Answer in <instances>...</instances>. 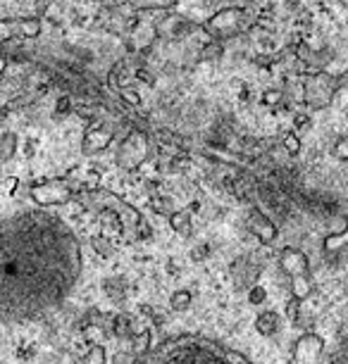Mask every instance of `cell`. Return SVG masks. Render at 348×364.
Masks as SVG:
<instances>
[{"label": "cell", "instance_id": "6da1fadb", "mask_svg": "<svg viewBox=\"0 0 348 364\" xmlns=\"http://www.w3.org/2000/svg\"><path fill=\"white\" fill-rule=\"evenodd\" d=\"M81 272L74 233L48 212L0 224V324L41 319L65 300Z\"/></svg>", "mask_w": 348, "mask_h": 364}, {"label": "cell", "instance_id": "7a4b0ae2", "mask_svg": "<svg viewBox=\"0 0 348 364\" xmlns=\"http://www.w3.org/2000/svg\"><path fill=\"white\" fill-rule=\"evenodd\" d=\"M279 269H282L286 277L291 279V293L296 300H305L312 291L310 286V262L308 257H305L303 250L293 248V245H289V248L282 250V255H279Z\"/></svg>", "mask_w": 348, "mask_h": 364}, {"label": "cell", "instance_id": "3957f363", "mask_svg": "<svg viewBox=\"0 0 348 364\" xmlns=\"http://www.w3.org/2000/svg\"><path fill=\"white\" fill-rule=\"evenodd\" d=\"M325 360V338L317 333H303L298 336L291 348V362L293 364H322Z\"/></svg>", "mask_w": 348, "mask_h": 364}, {"label": "cell", "instance_id": "277c9868", "mask_svg": "<svg viewBox=\"0 0 348 364\" xmlns=\"http://www.w3.org/2000/svg\"><path fill=\"white\" fill-rule=\"evenodd\" d=\"M72 198V186L63 178H48V181H41L36 186H31V200L36 205H43V208H51V205H65Z\"/></svg>", "mask_w": 348, "mask_h": 364}, {"label": "cell", "instance_id": "5b68a950", "mask_svg": "<svg viewBox=\"0 0 348 364\" xmlns=\"http://www.w3.org/2000/svg\"><path fill=\"white\" fill-rule=\"evenodd\" d=\"M238 26H241V10L224 8V10L217 12L215 17H210L208 31L217 38H227V36H231V33L238 31Z\"/></svg>", "mask_w": 348, "mask_h": 364}, {"label": "cell", "instance_id": "8992f818", "mask_svg": "<svg viewBox=\"0 0 348 364\" xmlns=\"http://www.w3.org/2000/svg\"><path fill=\"white\" fill-rule=\"evenodd\" d=\"M38 33H41L38 19H0V43L15 36L33 38V36H38Z\"/></svg>", "mask_w": 348, "mask_h": 364}, {"label": "cell", "instance_id": "52a82bcc", "mask_svg": "<svg viewBox=\"0 0 348 364\" xmlns=\"http://www.w3.org/2000/svg\"><path fill=\"white\" fill-rule=\"evenodd\" d=\"M332 98V84L327 74H317L315 79L310 81L308 88H305V102L310 107H325Z\"/></svg>", "mask_w": 348, "mask_h": 364}, {"label": "cell", "instance_id": "ba28073f", "mask_svg": "<svg viewBox=\"0 0 348 364\" xmlns=\"http://www.w3.org/2000/svg\"><path fill=\"white\" fill-rule=\"evenodd\" d=\"M146 150H148V146H146V141H143V136L132 134L125 143H122L120 160H122V164H125V167L132 169L139 162H143V157H146Z\"/></svg>", "mask_w": 348, "mask_h": 364}, {"label": "cell", "instance_id": "9c48e42d", "mask_svg": "<svg viewBox=\"0 0 348 364\" xmlns=\"http://www.w3.org/2000/svg\"><path fill=\"white\" fill-rule=\"evenodd\" d=\"M110 132L103 127H93V129H88V134L84 136V153L86 155H95V153H100L107 143H110Z\"/></svg>", "mask_w": 348, "mask_h": 364}, {"label": "cell", "instance_id": "30bf717a", "mask_svg": "<svg viewBox=\"0 0 348 364\" xmlns=\"http://www.w3.org/2000/svg\"><path fill=\"white\" fill-rule=\"evenodd\" d=\"M255 331L260 336H275L279 331V317L277 312L265 310L255 317Z\"/></svg>", "mask_w": 348, "mask_h": 364}, {"label": "cell", "instance_id": "8fae6325", "mask_svg": "<svg viewBox=\"0 0 348 364\" xmlns=\"http://www.w3.org/2000/svg\"><path fill=\"white\" fill-rule=\"evenodd\" d=\"M255 229H258V233H260V238L265 240V243H270L272 238H275V224L270 222L268 217H263L260 212H255Z\"/></svg>", "mask_w": 348, "mask_h": 364}, {"label": "cell", "instance_id": "7c38bea8", "mask_svg": "<svg viewBox=\"0 0 348 364\" xmlns=\"http://www.w3.org/2000/svg\"><path fill=\"white\" fill-rule=\"evenodd\" d=\"M15 150H17V139H15V134H5V136H3V141H0V162L12 160Z\"/></svg>", "mask_w": 348, "mask_h": 364}, {"label": "cell", "instance_id": "4fadbf2b", "mask_svg": "<svg viewBox=\"0 0 348 364\" xmlns=\"http://www.w3.org/2000/svg\"><path fill=\"white\" fill-rule=\"evenodd\" d=\"M169 307L174 312H186L191 307V293L189 291H176L172 298H169Z\"/></svg>", "mask_w": 348, "mask_h": 364}, {"label": "cell", "instance_id": "5bb4252c", "mask_svg": "<svg viewBox=\"0 0 348 364\" xmlns=\"http://www.w3.org/2000/svg\"><path fill=\"white\" fill-rule=\"evenodd\" d=\"M132 350L136 355L148 353V350H151V331H141V333L132 336Z\"/></svg>", "mask_w": 348, "mask_h": 364}, {"label": "cell", "instance_id": "9a60e30c", "mask_svg": "<svg viewBox=\"0 0 348 364\" xmlns=\"http://www.w3.org/2000/svg\"><path fill=\"white\" fill-rule=\"evenodd\" d=\"M105 362H107L105 348H103V346H93V348L84 355V360H81L79 364H105Z\"/></svg>", "mask_w": 348, "mask_h": 364}, {"label": "cell", "instance_id": "2e32d148", "mask_svg": "<svg viewBox=\"0 0 348 364\" xmlns=\"http://www.w3.org/2000/svg\"><path fill=\"white\" fill-rule=\"evenodd\" d=\"M134 8H146V10H153V8H172L179 0H129Z\"/></svg>", "mask_w": 348, "mask_h": 364}, {"label": "cell", "instance_id": "e0dca14e", "mask_svg": "<svg viewBox=\"0 0 348 364\" xmlns=\"http://www.w3.org/2000/svg\"><path fill=\"white\" fill-rule=\"evenodd\" d=\"M112 333L115 336H129V333H132L129 317H125V314H117V317L112 319Z\"/></svg>", "mask_w": 348, "mask_h": 364}, {"label": "cell", "instance_id": "ac0fdd59", "mask_svg": "<svg viewBox=\"0 0 348 364\" xmlns=\"http://www.w3.org/2000/svg\"><path fill=\"white\" fill-rule=\"evenodd\" d=\"M172 226H174L176 231L189 233L191 231V224H189V215H186V212H176V215L172 217Z\"/></svg>", "mask_w": 348, "mask_h": 364}, {"label": "cell", "instance_id": "d6986e66", "mask_svg": "<svg viewBox=\"0 0 348 364\" xmlns=\"http://www.w3.org/2000/svg\"><path fill=\"white\" fill-rule=\"evenodd\" d=\"M332 157H334V160H344V162H348V139L334 143V148H332Z\"/></svg>", "mask_w": 348, "mask_h": 364}, {"label": "cell", "instance_id": "ffe728a7", "mask_svg": "<svg viewBox=\"0 0 348 364\" xmlns=\"http://www.w3.org/2000/svg\"><path fill=\"white\" fill-rule=\"evenodd\" d=\"M265 298H268V291H265V288H260V286L251 288V293H248L251 305H260V302H265Z\"/></svg>", "mask_w": 348, "mask_h": 364}, {"label": "cell", "instance_id": "44dd1931", "mask_svg": "<svg viewBox=\"0 0 348 364\" xmlns=\"http://www.w3.org/2000/svg\"><path fill=\"white\" fill-rule=\"evenodd\" d=\"M298 310H301V300L291 298L289 302H286V317H289L291 321L298 319Z\"/></svg>", "mask_w": 348, "mask_h": 364}, {"label": "cell", "instance_id": "7402d4cb", "mask_svg": "<svg viewBox=\"0 0 348 364\" xmlns=\"http://www.w3.org/2000/svg\"><path fill=\"white\" fill-rule=\"evenodd\" d=\"M93 245H95V250H98L100 255H107V252H110V243H107V240L93 238Z\"/></svg>", "mask_w": 348, "mask_h": 364}, {"label": "cell", "instance_id": "603a6c76", "mask_svg": "<svg viewBox=\"0 0 348 364\" xmlns=\"http://www.w3.org/2000/svg\"><path fill=\"white\" fill-rule=\"evenodd\" d=\"M286 148H289V153H298L301 143H298V139H293V136H289V139H286Z\"/></svg>", "mask_w": 348, "mask_h": 364}, {"label": "cell", "instance_id": "cb8c5ba5", "mask_svg": "<svg viewBox=\"0 0 348 364\" xmlns=\"http://www.w3.org/2000/svg\"><path fill=\"white\" fill-rule=\"evenodd\" d=\"M5 67H8V60H5V58H0V77H3Z\"/></svg>", "mask_w": 348, "mask_h": 364}]
</instances>
